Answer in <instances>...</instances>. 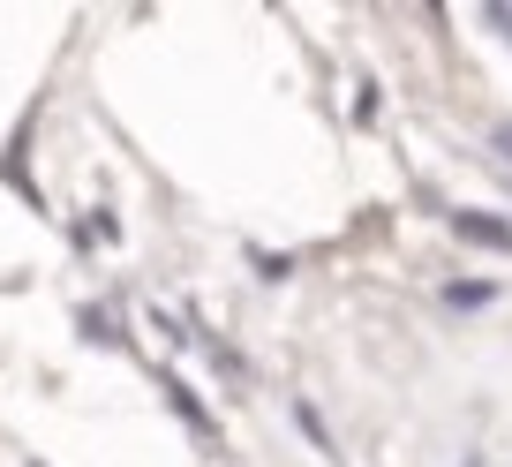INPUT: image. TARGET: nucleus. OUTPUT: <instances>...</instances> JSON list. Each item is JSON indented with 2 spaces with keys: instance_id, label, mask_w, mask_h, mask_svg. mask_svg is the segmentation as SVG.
Returning a JSON list of instances; mask_svg holds the SVG:
<instances>
[{
  "instance_id": "1",
  "label": "nucleus",
  "mask_w": 512,
  "mask_h": 467,
  "mask_svg": "<svg viewBox=\"0 0 512 467\" xmlns=\"http://www.w3.org/2000/svg\"><path fill=\"white\" fill-rule=\"evenodd\" d=\"M460 234H475V242H497V249H512V226H505V219H475V211H460Z\"/></svg>"
},
{
  "instance_id": "2",
  "label": "nucleus",
  "mask_w": 512,
  "mask_h": 467,
  "mask_svg": "<svg viewBox=\"0 0 512 467\" xmlns=\"http://www.w3.org/2000/svg\"><path fill=\"white\" fill-rule=\"evenodd\" d=\"M497 151H505V159H512V121H505V129H497Z\"/></svg>"
}]
</instances>
